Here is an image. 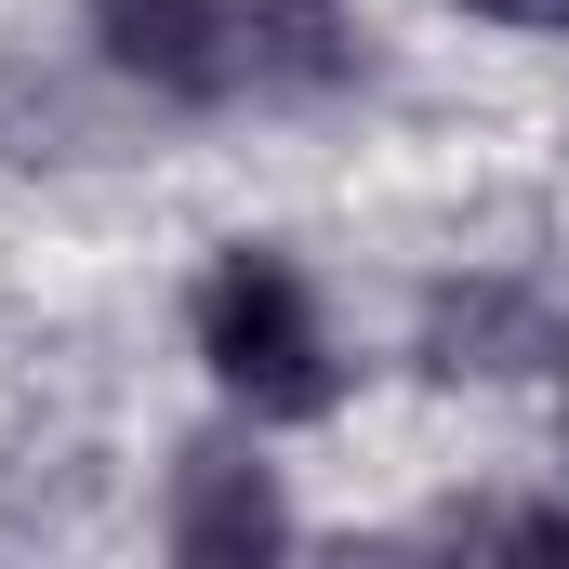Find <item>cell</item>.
<instances>
[{
	"instance_id": "cell-5",
	"label": "cell",
	"mask_w": 569,
	"mask_h": 569,
	"mask_svg": "<svg viewBox=\"0 0 569 569\" xmlns=\"http://www.w3.org/2000/svg\"><path fill=\"white\" fill-rule=\"evenodd\" d=\"M463 13H517V27H569V0H463Z\"/></svg>"
},
{
	"instance_id": "cell-1",
	"label": "cell",
	"mask_w": 569,
	"mask_h": 569,
	"mask_svg": "<svg viewBox=\"0 0 569 569\" xmlns=\"http://www.w3.org/2000/svg\"><path fill=\"white\" fill-rule=\"evenodd\" d=\"M199 358H212V385L252 398L266 425L331 411V331H318V305H305V279H291L279 252H226V266L199 279Z\"/></svg>"
},
{
	"instance_id": "cell-4",
	"label": "cell",
	"mask_w": 569,
	"mask_h": 569,
	"mask_svg": "<svg viewBox=\"0 0 569 569\" xmlns=\"http://www.w3.org/2000/svg\"><path fill=\"white\" fill-rule=\"evenodd\" d=\"M93 40H107L133 80L186 93V107L226 93V27H212V0H93Z\"/></svg>"
},
{
	"instance_id": "cell-2",
	"label": "cell",
	"mask_w": 569,
	"mask_h": 569,
	"mask_svg": "<svg viewBox=\"0 0 569 569\" xmlns=\"http://www.w3.org/2000/svg\"><path fill=\"white\" fill-rule=\"evenodd\" d=\"M279 543H291L279 477L239 463V450H186V477H172V557L239 569V557H279Z\"/></svg>"
},
{
	"instance_id": "cell-3",
	"label": "cell",
	"mask_w": 569,
	"mask_h": 569,
	"mask_svg": "<svg viewBox=\"0 0 569 569\" xmlns=\"http://www.w3.org/2000/svg\"><path fill=\"white\" fill-rule=\"evenodd\" d=\"M226 27V93H318L345 80V13L331 0H212Z\"/></svg>"
}]
</instances>
